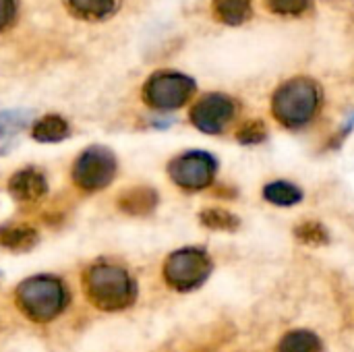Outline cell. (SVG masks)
<instances>
[{
    "instance_id": "6da1fadb",
    "label": "cell",
    "mask_w": 354,
    "mask_h": 352,
    "mask_svg": "<svg viewBox=\"0 0 354 352\" xmlns=\"http://www.w3.org/2000/svg\"><path fill=\"white\" fill-rule=\"evenodd\" d=\"M87 299L102 311H122L133 305L137 288L131 274L114 263H95L85 274Z\"/></svg>"
},
{
    "instance_id": "7a4b0ae2",
    "label": "cell",
    "mask_w": 354,
    "mask_h": 352,
    "mask_svg": "<svg viewBox=\"0 0 354 352\" xmlns=\"http://www.w3.org/2000/svg\"><path fill=\"white\" fill-rule=\"evenodd\" d=\"M17 305L31 322L46 324L66 309L68 293L54 276H33L19 284Z\"/></svg>"
},
{
    "instance_id": "3957f363",
    "label": "cell",
    "mask_w": 354,
    "mask_h": 352,
    "mask_svg": "<svg viewBox=\"0 0 354 352\" xmlns=\"http://www.w3.org/2000/svg\"><path fill=\"white\" fill-rule=\"evenodd\" d=\"M322 102V93L315 81L307 77H295L282 83L272 98V112L284 127L299 129L307 124Z\"/></svg>"
},
{
    "instance_id": "277c9868",
    "label": "cell",
    "mask_w": 354,
    "mask_h": 352,
    "mask_svg": "<svg viewBox=\"0 0 354 352\" xmlns=\"http://www.w3.org/2000/svg\"><path fill=\"white\" fill-rule=\"evenodd\" d=\"M212 268L214 263L203 249H178L164 261V280L170 288L189 293L199 288L209 278Z\"/></svg>"
},
{
    "instance_id": "5b68a950",
    "label": "cell",
    "mask_w": 354,
    "mask_h": 352,
    "mask_svg": "<svg viewBox=\"0 0 354 352\" xmlns=\"http://www.w3.org/2000/svg\"><path fill=\"white\" fill-rule=\"evenodd\" d=\"M195 93V81L183 73L162 71L143 85V100L156 110H176Z\"/></svg>"
},
{
    "instance_id": "8992f818",
    "label": "cell",
    "mask_w": 354,
    "mask_h": 352,
    "mask_svg": "<svg viewBox=\"0 0 354 352\" xmlns=\"http://www.w3.org/2000/svg\"><path fill=\"white\" fill-rule=\"evenodd\" d=\"M118 172L116 156L108 147H89L73 164V180L85 191L106 189Z\"/></svg>"
},
{
    "instance_id": "52a82bcc",
    "label": "cell",
    "mask_w": 354,
    "mask_h": 352,
    "mask_svg": "<svg viewBox=\"0 0 354 352\" xmlns=\"http://www.w3.org/2000/svg\"><path fill=\"white\" fill-rule=\"evenodd\" d=\"M216 170H218L216 158L201 149L180 154L168 164V174L174 180V185L187 191H201L209 187L216 176Z\"/></svg>"
},
{
    "instance_id": "ba28073f",
    "label": "cell",
    "mask_w": 354,
    "mask_h": 352,
    "mask_svg": "<svg viewBox=\"0 0 354 352\" xmlns=\"http://www.w3.org/2000/svg\"><path fill=\"white\" fill-rule=\"evenodd\" d=\"M232 118L234 102L224 93H207L191 108V122L207 135L222 133Z\"/></svg>"
},
{
    "instance_id": "9c48e42d",
    "label": "cell",
    "mask_w": 354,
    "mask_h": 352,
    "mask_svg": "<svg viewBox=\"0 0 354 352\" xmlns=\"http://www.w3.org/2000/svg\"><path fill=\"white\" fill-rule=\"evenodd\" d=\"M48 191L46 176L35 168H23L15 172L8 180V193L19 203H35Z\"/></svg>"
},
{
    "instance_id": "30bf717a",
    "label": "cell",
    "mask_w": 354,
    "mask_h": 352,
    "mask_svg": "<svg viewBox=\"0 0 354 352\" xmlns=\"http://www.w3.org/2000/svg\"><path fill=\"white\" fill-rule=\"evenodd\" d=\"M158 193L151 187H133L118 197V207L127 216H149L158 207Z\"/></svg>"
},
{
    "instance_id": "8fae6325",
    "label": "cell",
    "mask_w": 354,
    "mask_h": 352,
    "mask_svg": "<svg viewBox=\"0 0 354 352\" xmlns=\"http://www.w3.org/2000/svg\"><path fill=\"white\" fill-rule=\"evenodd\" d=\"M31 135H33L35 141H41V143H56V141H62L64 137H68V122H66L62 116L50 114V116L39 118V120L33 124Z\"/></svg>"
},
{
    "instance_id": "7c38bea8",
    "label": "cell",
    "mask_w": 354,
    "mask_h": 352,
    "mask_svg": "<svg viewBox=\"0 0 354 352\" xmlns=\"http://www.w3.org/2000/svg\"><path fill=\"white\" fill-rule=\"evenodd\" d=\"M263 197H266V201H270L274 205L290 207V205H297L303 201V191L288 180H274L263 187Z\"/></svg>"
},
{
    "instance_id": "4fadbf2b",
    "label": "cell",
    "mask_w": 354,
    "mask_h": 352,
    "mask_svg": "<svg viewBox=\"0 0 354 352\" xmlns=\"http://www.w3.org/2000/svg\"><path fill=\"white\" fill-rule=\"evenodd\" d=\"M214 15L226 25H241L251 17V0H214Z\"/></svg>"
},
{
    "instance_id": "5bb4252c",
    "label": "cell",
    "mask_w": 354,
    "mask_h": 352,
    "mask_svg": "<svg viewBox=\"0 0 354 352\" xmlns=\"http://www.w3.org/2000/svg\"><path fill=\"white\" fill-rule=\"evenodd\" d=\"M37 243V232L29 226L0 228V245L10 251H29Z\"/></svg>"
},
{
    "instance_id": "9a60e30c",
    "label": "cell",
    "mask_w": 354,
    "mask_h": 352,
    "mask_svg": "<svg viewBox=\"0 0 354 352\" xmlns=\"http://www.w3.org/2000/svg\"><path fill=\"white\" fill-rule=\"evenodd\" d=\"M66 4L77 17L95 21L110 17L118 8L120 0H66Z\"/></svg>"
},
{
    "instance_id": "2e32d148",
    "label": "cell",
    "mask_w": 354,
    "mask_h": 352,
    "mask_svg": "<svg viewBox=\"0 0 354 352\" xmlns=\"http://www.w3.org/2000/svg\"><path fill=\"white\" fill-rule=\"evenodd\" d=\"M322 351V342L313 332L307 330H297L286 334L280 344L278 352H319Z\"/></svg>"
},
{
    "instance_id": "e0dca14e",
    "label": "cell",
    "mask_w": 354,
    "mask_h": 352,
    "mask_svg": "<svg viewBox=\"0 0 354 352\" xmlns=\"http://www.w3.org/2000/svg\"><path fill=\"white\" fill-rule=\"evenodd\" d=\"M199 220L203 226H207L209 230H220V232H234L239 230L241 226V220L230 214L228 210H222V207H209V210H203L199 214Z\"/></svg>"
},
{
    "instance_id": "ac0fdd59",
    "label": "cell",
    "mask_w": 354,
    "mask_h": 352,
    "mask_svg": "<svg viewBox=\"0 0 354 352\" xmlns=\"http://www.w3.org/2000/svg\"><path fill=\"white\" fill-rule=\"evenodd\" d=\"M295 237L303 245H311V247H319V245H326L330 241L328 230L319 222H303V224H299L295 228Z\"/></svg>"
},
{
    "instance_id": "d6986e66",
    "label": "cell",
    "mask_w": 354,
    "mask_h": 352,
    "mask_svg": "<svg viewBox=\"0 0 354 352\" xmlns=\"http://www.w3.org/2000/svg\"><path fill=\"white\" fill-rule=\"evenodd\" d=\"M266 137H268V129L261 120H251L236 133V139L243 145H257V143L266 141Z\"/></svg>"
},
{
    "instance_id": "ffe728a7",
    "label": "cell",
    "mask_w": 354,
    "mask_h": 352,
    "mask_svg": "<svg viewBox=\"0 0 354 352\" xmlns=\"http://www.w3.org/2000/svg\"><path fill=\"white\" fill-rule=\"evenodd\" d=\"M313 0H268V6L280 15H301L311 6Z\"/></svg>"
},
{
    "instance_id": "44dd1931",
    "label": "cell",
    "mask_w": 354,
    "mask_h": 352,
    "mask_svg": "<svg viewBox=\"0 0 354 352\" xmlns=\"http://www.w3.org/2000/svg\"><path fill=\"white\" fill-rule=\"evenodd\" d=\"M27 122V112H0V131H15Z\"/></svg>"
},
{
    "instance_id": "7402d4cb",
    "label": "cell",
    "mask_w": 354,
    "mask_h": 352,
    "mask_svg": "<svg viewBox=\"0 0 354 352\" xmlns=\"http://www.w3.org/2000/svg\"><path fill=\"white\" fill-rule=\"evenodd\" d=\"M17 19V0H0V29H6Z\"/></svg>"
}]
</instances>
